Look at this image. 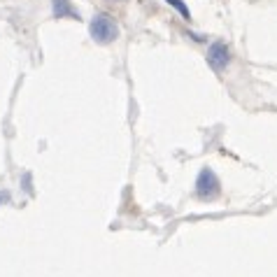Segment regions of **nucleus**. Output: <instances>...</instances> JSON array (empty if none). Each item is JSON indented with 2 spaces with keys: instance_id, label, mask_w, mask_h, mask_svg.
Listing matches in <instances>:
<instances>
[{
  "instance_id": "f257e3e1",
  "label": "nucleus",
  "mask_w": 277,
  "mask_h": 277,
  "mask_svg": "<svg viewBox=\"0 0 277 277\" xmlns=\"http://www.w3.org/2000/svg\"><path fill=\"white\" fill-rule=\"evenodd\" d=\"M89 33L94 38V42H98V45H112L119 38V23L107 12H98L89 23Z\"/></svg>"
},
{
  "instance_id": "f03ea898",
  "label": "nucleus",
  "mask_w": 277,
  "mask_h": 277,
  "mask_svg": "<svg viewBox=\"0 0 277 277\" xmlns=\"http://www.w3.org/2000/svg\"><path fill=\"white\" fill-rule=\"evenodd\" d=\"M196 194L203 200H212L222 194V182H219V177L214 175V170L203 168V170L198 172V177H196Z\"/></svg>"
},
{
  "instance_id": "7ed1b4c3",
  "label": "nucleus",
  "mask_w": 277,
  "mask_h": 277,
  "mask_svg": "<svg viewBox=\"0 0 277 277\" xmlns=\"http://www.w3.org/2000/svg\"><path fill=\"white\" fill-rule=\"evenodd\" d=\"M207 63H210L217 72H222L224 68L231 63V51H228V47L224 45V42H214V45L207 49Z\"/></svg>"
},
{
  "instance_id": "20e7f679",
  "label": "nucleus",
  "mask_w": 277,
  "mask_h": 277,
  "mask_svg": "<svg viewBox=\"0 0 277 277\" xmlns=\"http://www.w3.org/2000/svg\"><path fill=\"white\" fill-rule=\"evenodd\" d=\"M54 17H56V19H63V17L79 19V14L72 10L70 0H54Z\"/></svg>"
},
{
  "instance_id": "39448f33",
  "label": "nucleus",
  "mask_w": 277,
  "mask_h": 277,
  "mask_svg": "<svg viewBox=\"0 0 277 277\" xmlns=\"http://www.w3.org/2000/svg\"><path fill=\"white\" fill-rule=\"evenodd\" d=\"M166 3H168V5L175 7V10H177L184 19H191V12H189V7L184 5V0H166Z\"/></svg>"
},
{
  "instance_id": "423d86ee",
  "label": "nucleus",
  "mask_w": 277,
  "mask_h": 277,
  "mask_svg": "<svg viewBox=\"0 0 277 277\" xmlns=\"http://www.w3.org/2000/svg\"><path fill=\"white\" fill-rule=\"evenodd\" d=\"M7 200H10V194H7V191H0V205L7 203Z\"/></svg>"
},
{
  "instance_id": "0eeeda50",
  "label": "nucleus",
  "mask_w": 277,
  "mask_h": 277,
  "mask_svg": "<svg viewBox=\"0 0 277 277\" xmlns=\"http://www.w3.org/2000/svg\"><path fill=\"white\" fill-rule=\"evenodd\" d=\"M110 3H126V0H110Z\"/></svg>"
}]
</instances>
